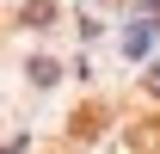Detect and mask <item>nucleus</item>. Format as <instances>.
<instances>
[{
    "mask_svg": "<svg viewBox=\"0 0 160 154\" xmlns=\"http://www.w3.org/2000/svg\"><path fill=\"white\" fill-rule=\"evenodd\" d=\"M148 43H154V25H148V19H136V31H129V37H123V49H129V56H142V49H148Z\"/></svg>",
    "mask_w": 160,
    "mask_h": 154,
    "instance_id": "nucleus-1",
    "label": "nucleus"
},
{
    "mask_svg": "<svg viewBox=\"0 0 160 154\" xmlns=\"http://www.w3.org/2000/svg\"><path fill=\"white\" fill-rule=\"evenodd\" d=\"M99 123H105V111H99V105H80V111H74V136H92Z\"/></svg>",
    "mask_w": 160,
    "mask_h": 154,
    "instance_id": "nucleus-2",
    "label": "nucleus"
},
{
    "mask_svg": "<svg viewBox=\"0 0 160 154\" xmlns=\"http://www.w3.org/2000/svg\"><path fill=\"white\" fill-rule=\"evenodd\" d=\"M56 19V6H49V0H31V6H25V25H49Z\"/></svg>",
    "mask_w": 160,
    "mask_h": 154,
    "instance_id": "nucleus-3",
    "label": "nucleus"
}]
</instances>
